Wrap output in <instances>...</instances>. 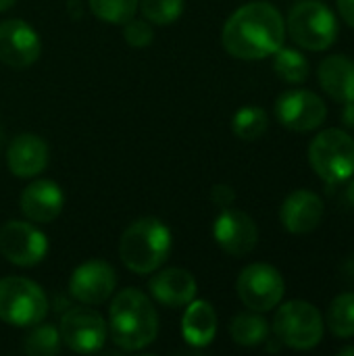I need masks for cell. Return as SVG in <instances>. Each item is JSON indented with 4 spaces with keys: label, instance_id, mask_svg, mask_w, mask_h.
<instances>
[{
    "label": "cell",
    "instance_id": "cell-33",
    "mask_svg": "<svg viewBox=\"0 0 354 356\" xmlns=\"http://www.w3.org/2000/svg\"><path fill=\"white\" fill-rule=\"evenodd\" d=\"M344 194H346V202L354 209V175L348 179V186H346V192Z\"/></svg>",
    "mask_w": 354,
    "mask_h": 356
},
{
    "label": "cell",
    "instance_id": "cell-16",
    "mask_svg": "<svg viewBox=\"0 0 354 356\" xmlns=\"http://www.w3.org/2000/svg\"><path fill=\"white\" fill-rule=\"evenodd\" d=\"M65 204V194L61 186L52 179H35L31 181L19 198L21 213L31 223H50L54 221Z\"/></svg>",
    "mask_w": 354,
    "mask_h": 356
},
{
    "label": "cell",
    "instance_id": "cell-18",
    "mask_svg": "<svg viewBox=\"0 0 354 356\" xmlns=\"http://www.w3.org/2000/svg\"><path fill=\"white\" fill-rule=\"evenodd\" d=\"M6 163L15 177H35L48 165V144L35 134H21L8 144Z\"/></svg>",
    "mask_w": 354,
    "mask_h": 356
},
{
    "label": "cell",
    "instance_id": "cell-19",
    "mask_svg": "<svg viewBox=\"0 0 354 356\" xmlns=\"http://www.w3.org/2000/svg\"><path fill=\"white\" fill-rule=\"evenodd\" d=\"M321 90L338 104L354 100V58L346 54H330L317 67Z\"/></svg>",
    "mask_w": 354,
    "mask_h": 356
},
{
    "label": "cell",
    "instance_id": "cell-20",
    "mask_svg": "<svg viewBox=\"0 0 354 356\" xmlns=\"http://www.w3.org/2000/svg\"><path fill=\"white\" fill-rule=\"evenodd\" d=\"M182 336L194 348L209 346L217 336V313L209 300H192L182 317Z\"/></svg>",
    "mask_w": 354,
    "mask_h": 356
},
{
    "label": "cell",
    "instance_id": "cell-3",
    "mask_svg": "<svg viewBox=\"0 0 354 356\" xmlns=\"http://www.w3.org/2000/svg\"><path fill=\"white\" fill-rule=\"evenodd\" d=\"M171 244V229L161 219L142 217L123 232L119 240V257L129 271L148 275L165 265Z\"/></svg>",
    "mask_w": 354,
    "mask_h": 356
},
{
    "label": "cell",
    "instance_id": "cell-21",
    "mask_svg": "<svg viewBox=\"0 0 354 356\" xmlns=\"http://www.w3.org/2000/svg\"><path fill=\"white\" fill-rule=\"evenodd\" d=\"M269 323L263 317V313H240L232 319L230 323V336L238 346L244 348H255L261 346L269 340Z\"/></svg>",
    "mask_w": 354,
    "mask_h": 356
},
{
    "label": "cell",
    "instance_id": "cell-26",
    "mask_svg": "<svg viewBox=\"0 0 354 356\" xmlns=\"http://www.w3.org/2000/svg\"><path fill=\"white\" fill-rule=\"evenodd\" d=\"M90 10L111 25H123L131 17H136V10L140 6V0H88Z\"/></svg>",
    "mask_w": 354,
    "mask_h": 356
},
{
    "label": "cell",
    "instance_id": "cell-14",
    "mask_svg": "<svg viewBox=\"0 0 354 356\" xmlns=\"http://www.w3.org/2000/svg\"><path fill=\"white\" fill-rule=\"evenodd\" d=\"M42 52L38 31L23 19H6L0 23V60L13 69L31 67Z\"/></svg>",
    "mask_w": 354,
    "mask_h": 356
},
{
    "label": "cell",
    "instance_id": "cell-8",
    "mask_svg": "<svg viewBox=\"0 0 354 356\" xmlns=\"http://www.w3.org/2000/svg\"><path fill=\"white\" fill-rule=\"evenodd\" d=\"M236 292L248 311L269 313L284 300L286 282L277 267L269 263H250L240 271Z\"/></svg>",
    "mask_w": 354,
    "mask_h": 356
},
{
    "label": "cell",
    "instance_id": "cell-5",
    "mask_svg": "<svg viewBox=\"0 0 354 356\" xmlns=\"http://www.w3.org/2000/svg\"><path fill=\"white\" fill-rule=\"evenodd\" d=\"M273 317V334L282 346L290 350H313L321 344L325 336L323 313L309 300H288L280 302Z\"/></svg>",
    "mask_w": 354,
    "mask_h": 356
},
{
    "label": "cell",
    "instance_id": "cell-23",
    "mask_svg": "<svg viewBox=\"0 0 354 356\" xmlns=\"http://www.w3.org/2000/svg\"><path fill=\"white\" fill-rule=\"evenodd\" d=\"M273 71L275 75L292 86L305 83L311 75V63L303 50L282 46L273 52Z\"/></svg>",
    "mask_w": 354,
    "mask_h": 356
},
{
    "label": "cell",
    "instance_id": "cell-6",
    "mask_svg": "<svg viewBox=\"0 0 354 356\" xmlns=\"http://www.w3.org/2000/svg\"><path fill=\"white\" fill-rule=\"evenodd\" d=\"M309 165L328 186H338L354 175V136L344 127L321 129L309 144Z\"/></svg>",
    "mask_w": 354,
    "mask_h": 356
},
{
    "label": "cell",
    "instance_id": "cell-24",
    "mask_svg": "<svg viewBox=\"0 0 354 356\" xmlns=\"http://www.w3.org/2000/svg\"><path fill=\"white\" fill-rule=\"evenodd\" d=\"M267 127H269V115L265 108L257 104H246L240 111H236V115L232 117V131L236 134V138L244 142L259 140L267 131Z\"/></svg>",
    "mask_w": 354,
    "mask_h": 356
},
{
    "label": "cell",
    "instance_id": "cell-2",
    "mask_svg": "<svg viewBox=\"0 0 354 356\" xmlns=\"http://www.w3.org/2000/svg\"><path fill=\"white\" fill-rule=\"evenodd\" d=\"M108 330L113 342L127 353L150 346L159 336V315L150 298L136 290H121L108 307Z\"/></svg>",
    "mask_w": 354,
    "mask_h": 356
},
{
    "label": "cell",
    "instance_id": "cell-30",
    "mask_svg": "<svg viewBox=\"0 0 354 356\" xmlns=\"http://www.w3.org/2000/svg\"><path fill=\"white\" fill-rule=\"evenodd\" d=\"M340 19L354 29V0H336Z\"/></svg>",
    "mask_w": 354,
    "mask_h": 356
},
{
    "label": "cell",
    "instance_id": "cell-11",
    "mask_svg": "<svg viewBox=\"0 0 354 356\" xmlns=\"http://www.w3.org/2000/svg\"><path fill=\"white\" fill-rule=\"evenodd\" d=\"M48 252L46 236L27 221L10 219L0 227V254L17 267H35Z\"/></svg>",
    "mask_w": 354,
    "mask_h": 356
},
{
    "label": "cell",
    "instance_id": "cell-12",
    "mask_svg": "<svg viewBox=\"0 0 354 356\" xmlns=\"http://www.w3.org/2000/svg\"><path fill=\"white\" fill-rule=\"evenodd\" d=\"M213 238L225 254L240 259L257 248L259 227L248 213L225 207L213 223Z\"/></svg>",
    "mask_w": 354,
    "mask_h": 356
},
{
    "label": "cell",
    "instance_id": "cell-10",
    "mask_svg": "<svg viewBox=\"0 0 354 356\" xmlns=\"http://www.w3.org/2000/svg\"><path fill=\"white\" fill-rule=\"evenodd\" d=\"M58 332L63 344L77 355L98 353L106 342V321L88 305L69 309L61 319Z\"/></svg>",
    "mask_w": 354,
    "mask_h": 356
},
{
    "label": "cell",
    "instance_id": "cell-35",
    "mask_svg": "<svg viewBox=\"0 0 354 356\" xmlns=\"http://www.w3.org/2000/svg\"><path fill=\"white\" fill-rule=\"evenodd\" d=\"M15 2H17V0H0V13H2V10H8Z\"/></svg>",
    "mask_w": 354,
    "mask_h": 356
},
{
    "label": "cell",
    "instance_id": "cell-31",
    "mask_svg": "<svg viewBox=\"0 0 354 356\" xmlns=\"http://www.w3.org/2000/svg\"><path fill=\"white\" fill-rule=\"evenodd\" d=\"M340 121H342V127L346 131L354 134V100L353 102H346L342 104V111H340Z\"/></svg>",
    "mask_w": 354,
    "mask_h": 356
},
{
    "label": "cell",
    "instance_id": "cell-36",
    "mask_svg": "<svg viewBox=\"0 0 354 356\" xmlns=\"http://www.w3.org/2000/svg\"><path fill=\"white\" fill-rule=\"evenodd\" d=\"M2 138H4V131H2V127H0V142H2Z\"/></svg>",
    "mask_w": 354,
    "mask_h": 356
},
{
    "label": "cell",
    "instance_id": "cell-29",
    "mask_svg": "<svg viewBox=\"0 0 354 356\" xmlns=\"http://www.w3.org/2000/svg\"><path fill=\"white\" fill-rule=\"evenodd\" d=\"M211 200L213 204H217L219 209H225V207H232L234 200H236V190L227 184H217L213 186L211 190Z\"/></svg>",
    "mask_w": 354,
    "mask_h": 356
},
{
    "label": "cell",
    "instance_id": "cell-34",
    "mask_svg": "<svg viewBox=\"0 0 354 356\" xmlns=\"http://www.w3.org/2000/svg\"><path fill=\"white\" fill-rule=\"evenodd\" d=\"M338 355H340V356H354V346H342V348L338 350Z\"/></svg>",
    "mask_w": 354,
    "mask_h": 356
},
{
    "label": "cell",
    "instance_id": "cell-7",
    "mask_svg": "<svg viewBox=\"0 0 354 356\" xmlns=\"http://www.w3.org/2000/svg\"><path fill=\"white\" fill-rule=\"evenodd\" d=\"M46 292L27 277L0 280V321L10 327H33L48 315Z\"/></svg>",
    "mask_w": 354,
    "mask_h": 356
},
{
    "label": "cell",
    "instance_id": "cell-9",
    "mask_svg": "<svg viewBox=\"0 0 354 356\" xmlns=\"http://www.w3.org/2000/svg\"><path fill=\"white\" fill-rule=\"evenodd\" d=\"M275 117L277 121L296 134H307L319 129L328 119L325 100L311 90H286L275 100Z\"/></svg>",
    "mask_w": 354,
    "mask_h": 356
},
{
    "label": "cell",
    "instance_id": "cell-15",
    "mask_svg": "<svg viewBox=\"0 0 354 356\" xmlns=\"http://www.w3.org/2000/svg\"><path fill=\"white\" fill-rule=\"evenodd\" d=\"M325 217V202L313 190L290 192L280 207V223L292 236H307L315 232Z\"/></svg>",
    "mask_w": 354,
    "mask_h": 356
},
{
    "label": "cell",
    "instance_id": "cell-25",
    "mask_svg": "<svg viewBox=\"0 0 354 356\" xmlns=\"http://www.w3.org/2000/svg\"><path fill=\"white\" fill-rule=\"evenodd\" d=\"M61 346H63L61 332L52 325L38 323L25 338L23 350L31 356H54L61 353Z\"/></svg>",
    "mask_w": 354,
    "mask_h": 356
},
{
    "label": "cell",
    "instance_id": "cell-22",
    "mask_svg": "<svg viewBox=\"0 0 354 356\" xmlns=\"http://www.w3.org/2000/svg\"><path fill=\"white\" fill-rule=\"evenodd\" d=\"M325 330L338 340L354 338V292H340L330 302L325 315Z\"/></svg>",
    "mask_w": 354,
    "mask_h": 356
},
{
    "label": "cell",
    "instance_id": "cell-1",
    "mask_svg": "<svg viewBox=\"0 0 354 356\" xmlns=\"http://www.w3.org/2000/svg\"><path fill=\"white\" fill-rule=\"evenodd\" d=\"M286 40V19L267 0H252L230 15L221 42L227 54L240 60H261L273 56Z\"/></svg>",
    "mask_w": 354,
    "mask_h": 356
},
{
    "label": "cell",
    "instance_id": "cell-4",
    "mask_svg": "<svg viewBox=\"0 0 354 356\" xmlns=\"http://www.w3.org/2000/svg\"><path fill=\"white\" fill-rule=\"evenodd\" d=\"M286 33L303 50L325 52L340 35V21L325 2L300 0L288 10Z\"/></svg>",
    "mask_w": 354,
    "mask_h": 356
},
{
    "label": "cell",
    "instance_id": "cell-17",
    "mask_svg": "<svg viewBox=\"0 0 354 356\" xmlns=\"http://www.w3.org/2000/svg\"><path fill=\"white\" fill-rule=\"evenodd\" d=\"M148 290L159 305L167 309H182L196 298V280L186 269L169 267L152 275Z\"/></svg>",
    "mask_w": 354,
    "mask_h": 356
},
{
    "label": "cell",
    "instance_id": "cell-27",
    "mask_svg": "<svg viewBox=\"0 0 354 356\" xmlns=\"http://www.w3.org/2000/svg\"><path fill=\"white\" fill-rule=\"evenodd\" d=\"M140 10L148 23L171 25L184 13V0H142Z\"/></svg>",
    "mask_w": 354,
    "mask_h": 356
},
{
    "label": "cell",
    "instance_id": "cell-32",
    "mask_svg": "<svg viewBox=\"0 0 354 356\" xmlns=\"http://www.w3.org/2000/svg\"><path fill=\"white\" fill-rule=\"evenodd\" d=\"M342 271H344V275L351 280V282H354V252L344 261V265H342Z\"/></svg>",
    "mask_w": 354,
    "mask_h": 356
},
{
    "label": "cell",
    "instance_id": "cell-13",
    "mask_svg": "<svg viewBox=\"0 0 354 356\" xmlns=\"http://www.w3.org/2000/svg\"><path fill=\"white\" fill-rule=\"evenodd\" d=\"M117 288V273L106 261L81 263L69 280V292L75 300L88 307L102 305L113 296Z\"/></svg>",
    "mask_w": 354,
    "mask_h": 356
},
{
    "label": "cell",
    "instance_id": "cell-28",
    "mask_svg": "<svg viewBox=\"0 0 354 356\" xmlns=\"http://www.w3.org/2000/svg\"><path fill=\"white\" fill-rule=\"evenodd\" d=\"M123 38L134 48H146L154 40V29L146 19H129L123 23Z\"/></svg>",
    "mask_w": 354,
    "mask_h": 356
}]
</instances>
